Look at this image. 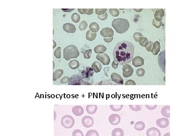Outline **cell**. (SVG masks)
I'll use <instances>...</instances> for the list:
<instances>
[{
    "label": "cell",
    "mask_w": 181,
    "mask_h": 136,
    "mask_svg": "<svg viewBox=\"0 0 181 136\" xmlns=\"http://www.w3.org/2000/svg\"><path fill=\"white\" fill-rule=\"evenodd\" d=\"M134 54V46L130 42L122 41L115 46L113 58L118 65H125L132 60Z\"/></svg>",
    "instance_id": "6da1fadb"
},
{
    "label": "cell",
    "mask_w": 181,
    "mask_h": 136,
    "mask_svg": "<svg viewBox=\"0 0 181 136\" xmlns=\"http://www.w3.org/2000/svg\"><path fill=\"white\" fill-rule=\"evenodd\" d=\"M112 25L118 33L122 34L128 31L130 24L127 19L118 18L114 19Z\"/></svg>",
    "instance_id": "7a4b0ae2"
},
{
    "label": "cell",
    "mask_w": 181,
    "mask_h": 136,
    "mask_svg": "<svg viewBox=\"0 0 181 136\" xmlns=\"http://www.w3.org/2000/svg\"><path fill=\"white\" fill-rule=\"evenodd\" d=\"M79 55L80 53L79 50L75 45H68L63 50V58L66 60L76 58Z\"/></svg>",
    "instance_id": "3957f363"
},
{
    "label": "cell",
    "mask_w": 181,
    "mask_h": 136,
    "mask_svg": "<svg viewBox=\"0 0 181 136\" xmlns=\"http://www.w3.org/2000/svg\"><path fill=\"white\" fill-rule=\"evenodd\" d=\"M69 85H90V83L83 80L82 77L77 75L72 76L68 80Z\"/></svg>",
    "instance_id": "277c9868"
},
{
    "label": "cell",
    "mask_w": 181,
    "mask_h": 136,
    "mask_svg": "<svg viewBox=\"0 0 181 136\" xmlns=\"http://www.w3.org/2000/svg\"><path fill=\"white\" fill-rule=\"evenodd\" d=\"M75 121L72 116L66 115L63 116L61 120V124L62 126L66 128H70L74 127Z\"/></svg>",
    "instance_id": "5b68a950"
},
{
    "label": "cell",
    "mask_w": 181,
    "mask_h": 136,
    "mask_svg": "<svg viewBox=\"0 0 181 136\" xmlns=\"http://www.w3.org/2000/svg\"><path fill=\"white\" fill-rule=\"evenodd\" d=\"M165 51H163L162 52L159 53L158 55V62L159 66L162 71L165 73H166V60H165Z\"/></svg>",
    "instance_id": "8992f818"
},
{
    "label": "cell",
    "mask_w": 181,
    "mask_h": 136,
    "mask_svg": "<svg viewBox=\"0 0 181 136\" xmlns=\"http://www.w3.org/2000/svg\"><path fill=\"white\" fill-rule=\"evenodd\" d=\"M96 59L104 65H108L110 63V59L109 55L105 53H99L96 56Z\"/></svg>",
    "instance_id": "52a82bcc"
},
{
    "label": "cell",
    "mask_w": 181,
    "mask_h": 136,
    "mask_svg": "<svg viewBox=\"0 0 181 136\" xmlns=\"http://www.w3.org/2000/svg\"><path fill=\"white\" fill-rule=\"evenodd\" d=\"M82 123L84 127L89 128L93 126L94 120L90 116H85L82 120Z\"/></svg>",
    "instance_id": "ba28073f"
},
{
    "label": "cell",
    "mask_w": 181,
    "mask_h": 136,
    "mask_svg": "<svg viewBox=\"0 0 181 136\" xmlns=\"http://www.w3.org/2000/svg\"><path fill=\"white\" fill-rule=\"evenodd\" d=\"M123 76L125 78H128L132 75L133 73V69L129 65L126 64L123 66Z\"/></svg>",
    "instance_id": "9c48e42d"
},
{
    "label": "cell",
    "mask_w": 181,
    "mask_h": 136,
    "mask_svg": "<svg viewBox=\"0 0 181 136\" xmlns=\"http://www.w3.org/2000/svg\"><path fill=\"white\" fill-rule=\"evenodd\" d=\"M100 34L104 38H110L113 37L114 31L112 29L108 27L102 29L100 32Z\"/></svg>",
    "instance_id": "30bf717a"
},
{
    "label": "cell",
    "mask_w": 181,
    "mask_h": 136,
    "mask_svg": "<svg viewBox=\"0 0 181 136\" xmlns=\"http://www.w3.org/2000/svg\"><path fill=\"white\" fill-rule=\"evenodd\" d=\"M121 121L120 116L117 114H112L109 117V121L110 124L116 126L118 125Z\"/></svg>",
    "instance_id": "8fae6325"
},
{
    "label": "cell",
    "mask_w": 181,
    "mask_h": 136,
    "mask_svg": "<svg viewBox=\"0 0 181 136\" xmlns=\"http://www.w3.org/2000/svg\"><path fill=\"white\" fill-rule=\"evenodd\" d=\"M94 75V71L90 67H87L82 72V76L83 78L87 80L90 79Z\"/></svg>",
    "instance_id": "7c38bea8"
},
{
    "label": "cell",
    "mask_w": 181,
    "mask_h": 136,
    "mask_svg": "<svg viewBox=\"0 0 181 136\" xmlns=\"http://www.w3.org/2000/svg\"><path fill=\"white\" fill-rule=\"evenodd\" d=\"M156 124L160 128H166L169 125V120L166 118L159 119L156 121Z\"/></svg>",
    "instance_id": "4fadbf2b"
},
{
    "label": "cell",
    "mask_w": 181,
    "mask_h": 136,
    "mask_svg": "<svg viewBox=\"0 0 181 136\" xmlns=\"http://www.w3.org/2000/svg\"><path fill=\"white\" fill-rule=\"evenodd\" d=\"M63 29L67 33H74L76 31L75 26L71 23H67L63 25Z\"/></svg>",
    "instance_id": "5bb4252c"
},
{
    "label": "cell",
    "mask_w": 181,
    "mask_h": 136,
    "mask_svg": "<svg viewBox=\"0 0 181 136\" xmlns=\"http://www.w3.org/2000/svg\"><path fill=\"white\" fill-rule=\"evenodd\" d=\"M147 136H161V133L158 128L152 127L148 129L146 131Z\"/></svg>",
    "instance_id": "9a60e30c"
},
{
    "label": "cell",
    "mask_w": 181,
    "mask_h": 136,
    "mask_svg": "<svg viewBox=\"0 0 181 136\" xmlns=\"http://www.w3.org/2000/svg\"><path fill=\"white\" fill-rule=\"evenodd\" d=\"M111 80L115 83L118 84L123 85L124 83V81L121 76L116 73H113L111 75Z\"/></svg>",
    "instance_id": "2e32d148"
},
{
    "label": "cell",
    "mask_w": 181,
    "mask_h": 136,
    "mask_svg": "<svg viewBox=\"0 0 181 136\" xmlns=\"http://www.w3.org/2000/svg\"><path fill=\"white\" fill-rule=\"evenodd\" d=\"M132 65L135 67H139L144 65L143 58L139 56L135 57L132 59Z\"/></svg>",
    "instance_id": "e0dca14e"
},
{
    "label": "cell",
    "mask_w": 181,
    "mask_h": 136,
    "mask_svg": "<svg viewBox=\"0 0 181 136\" xmlns=\"http://www.w3.org/2000/svg\"><path fill=\"white\" fill-rule=\"evenodd\" d=\"M165 15V11L164 9H160L157 10L154 15V19L157 21H161L163 17Z\"/></svg>",
    "instance_id": "ac0fdd59"
},
{
    "label": "cell",
    "mask_w": 181,
    "mask_h": 136,
    "mask_svg": "<svg viewBox=\"0 0 181 136\" xmlns=\"http://www.w3.org/2000/svg\"><path fill=\"white\" fill-rule=\"evenodd\" d=\"M72 112L75 116H80L83 115L84 110L83 107L81 106H75L72 108Z\"/></svg>",
    "instance_id": "d6986e66"
},
{
    "label": "cell",
    "mask_w": 181,
    "mask_h": 136,
    "mask_svg": "<svg viewBox=\"0 0 181 136\" xmlns=\"http://www.w3.org/2000/svg\"><path fill=\"white\" fill-rule=\"evenodd\" d=\"M160 48H161V47H160V44L159 42H158V41H156L153 44L151 52L153 55H156L160 52Z\"/></svg>",
    "instance_id": "ffe728a7"
},
{
    "label": "cell",
    "mask_w": 181,
    "mask_h": 136,
    "mask_svg": "<svg viewBox=\"0 0 181 136\" xmlns=\"http://www.w3.org/2000/svg\"><path fill=\"white\" fill-rule=\"evenodd\" d=\"M161 114L165 118H170V106H164L161 109Z\"/></svg>",
    "instance_id": "44dd1931"
},
{
    "label": "cell",
    "mask_w": 181,
    "mask_h": 136,
    "mask_svg": "<svg viewBox=\"0 0 181 136\" xmlns=\"http://www.w3.org/2000/svg\"><path fill=\"white\" fill-rule=\"evenodd\" d=\"M98 107L96 105H88L86 107V111L90 114H94L97 112Z\"/></svg>",
    "instance_id": "7402d4cb"
},
{
    "label": "cell",
    "mask_w": 181,
    "mask_h": 136,
    "mask_svg": "<svg viewBox=\"0 0 181 136\" xmlns=\"http://www.w3.org/2000/svg\"><path fill=\"white\" fill-rule=\"evenodd\" d=\"M92 69L95 73H99L102 69V65L98 61L94 62L92 65Z\"/></svg>",
    "instance_id": "603a6c76"
},
{
    "label": "cell",
    "mask_w": 181,
    "mask_h": 136,
    "mask_svg": "<svg viewBox=\"0 0 181 136\" xmlns=\"http://www.w3.org/2000/svg\"><path fill=\"white\" fill-rule=\"evenodd\" d=\"M63 74V71L61 69L56 70L53 73V80L56 81L60 79Z\"/></svg>",
    "instance_id": "cb8c5ba5"
},
{
    "label": "cell",
    "mask_w": 181,
    "mask_h": 136,
    "mask_svg": "<svg viewBox=\"0 0 181 136\" xmlns=\"http://www.w3.org/2000/svg\"><path fill=\"white\" fill-rule=\"evenodd\" d=\"M97 36V33H94L90 31V30H88L86 33V39L89 41H93L95 39Z\"/></svg>",
    "instance_id": "d4e9b609"
},
{
    "label": "cell",
    "mask_w": 181,
    "mask_h": 136,
    "mask_svg": "<svg viewBox=\"0 0 181 136\" xmlns=\"http://www.w3.org/2000/svg\"><path fill=\"white\" fill-rule=\"evenodd\" d=\"M107 50V47L105 45H98L94 48V51L96 53H104Z\"/></svg>",
    "instance_id": "484cf974"
},
{
    "label": "cell",
    "mask_w": 181,
    "mask_h": 136,
    "mask_svg": "<svg viewBox=\"0 0 181 136\" xmlns=\"http://www.w3.org/2000/svg\"><path fill=\"white\" fill-rule=\"evenodd\" d=\"M112 136H124V132L121 128H114L111 133Z\"/></svg>",
    "instance_id": "4316f807"
},
{
    "label": "cell",
    "mask_w": 181,
    "mask_h": 136,
    "mask_svg": "<svg viewBox=\"0 0 181 136\" xmlns=\"http://www.w3.org/2000/svg\"><path fill=\"white\" fill-rule=\"evenodd\" d=\"M89 28H90V30L92 32L96 33L99 30L100 27L98 23L96 22H92L90 23L89 26Z\"/></svg>",
    "instance_id": "83f0119b"
},
{
    "label": "cell",
    "mask_w": 181,
    "mask_h": 136,
    "mask_svg": "<svg viewBox=\"0 0 181 136\" xmlns=\"http://www.w3.org/2000/svg\"><path fill=\"white\" fill-rule=\"evenodd\" d=\"M68 66L72 69H73V70L76 69L80 66V63L79 62L78 60H71L69 63Z\"/></svg>",
    "instance_id": "f1b7e54d"
},
{
    "label": "cell",
    "mask_w": 181,
    "mask_h": 136,
    "mask_svg": "<svg viewBox=\"0 0 181 136\" xmlns=\"http://www.w3.org/2000/svg\"><path fill=\"white\" fill-rule=\"evenodd\" d=\"M145 128V123L143 121H138L136 122L134 125V129L138 131H141Z\"/></svg>",
    "instance_id": "f546056e"
},
{
    "label": "cell",
    "mask_w": 181,
    "mask_h": 136,
    "mask_svg": "<svg viewBox=\"0 0 181 136\" xmlns=\"http://www.w3.org/2000/svg\"><path fill=\"white\" fill-rule=\"evenodd\" d=\"M148 40L147 39V38H140L138 39V42L139 44V45L143 46V47H146L147 45H148Z\"/></svg>",
    "instance_id": "4dcf8cb0"
},
{
    "label": "cell",
    "mask_w": 181,
    "mask_h": 136,
    "mask_svg": "<svg viewBox=\"0 0 181 136\" xmlns=\"http://www.w3.org/2000/svg\"><path fill=\"white\" fill-rule=\"evenodd\" d=\"M71 18H72V21L74 22L77 23H78L80 21L81 17H80V15H79V14H78L76 13H75L73 14V15H72V17Z\"/></svg>",
    "instance_id": "1f68e13d"
},
{
    "label": "cell",
    "mask_w": 181,
    "mask_h": 136,
    "mask_svg": "<svg viewBox=\"0 0 181 136\" xmlns=\"http://www.w3.org/2000/svg\"><path fill=\"white\" fill-rule=\"evenodd\" d=\"M123 107V105H110V107L114 112H119L121 110Z\"/></svg>",
    "instance_id": "d6a6232c"
},
{
    "label": "cell",
    "mask_w": 181,
    "mask_h": 136,
    "mask_svg": "<svg viewBox=\"0 0 181 136\" xmlns=\"http://www.w3.org/2000/svg\"><path fill=\"white\" fill-rule=\"evenodd\" d=\"M86 136H99V135L96 130L90 129L87 132Z\"/></svg>",
    "instance_id": "836d02e7"
},
{
    "label": "cell",
    "mask_w": 181,
    "mask_h": 136,
    "mask_svg": "<svg viewBox=\"0 0 181 136\" xmlns=\"http://www.w3.org/2000/svg\"><path fill=\"white\" fill-rule=\"evenodd\" d=\"M109 12L110 14L113 17H117L119 15V11L117 9H110Z\"/></svg>",
    "instance_id": "e575fe53"
},
{
    "label": "cell",
    "mask_w": 181,
    "mask_h": 136,
    "mask_svg": "<svg viewBox=\"0 0 181 136\" xmlns=\"http://www.w3.org/2000/svg\"><path fill=\"white\" fill-rule=\"evenodd\" d=\"M130 108L134 112H139L141 110V106L140 105H129Z\"/></svg>",
    "instance_id": "d590c367"
},
{
    "label": "cell",
    "mask_w": 181,
    "mask_h": 136,
    "mask_svg": "<svg viewBox=\"0 0 181 136\" xmlns=\"http://www.w3.org/2000/svg\"><path fill=\"white\" fill-rule=\"evenodd\" d=\"M54 55L57 59L61 58V47H58L54 52Z\"/></svg>",
    "instance_id": "8d00e7d4"
},
{
    "label": "cell",
    "mask_w": 181,
    "mask_h": 136,
    "mask_svg": "<svg viewBox=\"0 0 181 136\" xmlns=\"http://www.w3.org/2000/svg\"><path fill=\"white\" fill-rule=\"evenodd\" d=\"M88 26V23L85 21H82L79 25V29L83 31L86 30Z\"/></svg>",
    "instance_id": "74e56055"
},
{
    "label": "cell",
    "mask_w": 181,
    "mask_h": 136,
    "mask_svg": "<svg viewBox=\"0 0 181 136\" xmlns=\"http://www.w3.org/2000/svg\"><path fill=\"white\" fill-rule=\"evenodd\" d=\"M107 11V9H96V14L98 16L105 14Z\"/></svg>",
    "instance_id": "f35d334b"
},
{
    "label": "cell",
    "mask_w": 181,
    "mask_h": 136,
    "mask_svg": "<svg viewBox=\"0 0 181 136\" xmlns=\"http://www.w3.org/2000/svg\"><path fill=\"white\" fill-rule=\"evenodd\" d=\"M136 74L138 77H143L145 74V70L143 68H139L136 71Z\"/></svg>",
    "instance_id": "ab89813d"
},
{
    "label": "cell",
    "mask_w": 181,
    "mask_h": 136,
    "mask_svg": "<svg viewBox=\"0 0 181 136\" xmlns=\"http://www.w3.org/2000/svg\"><path fill=\"white\" fill-rule=\"evenodd\" d=\"M91 55H92V50L89 49L85 52L83 54V57L86 59H90Z\"/></svg>",
    "instance_id": "60d3db41"
},
{
    "label": "cell",
    "mask_w": 181,
    "mask_h": 136,
    "mask_svg": "<svg viewBox=\"0 0 181 136\" xmlns=\"http://www.w3.org/2000/svg\"><path fill=\"white\" fill-rule=\"evenodd\" d=\"M143 37V35L139 32H135L133 34V38L136 42L138 41V39L140 38Z\"/></svg>",
    "instance_id": "b9f144b4"
},
{
    "label": "cell",
    "mask_w": 181,
    "mask_h": 136,
    "mask_svg": "<svg viewBox=\"0 0 181 136\" xmlns=\"http://www.w3.org/2000/svg\"><path fill=\"white\" fill-rule=\"evenodd\" d=\"M72 136H84L83 132L80 129H75L73 131Z\"/></svg>",
    "instance_id": "7bdbcfd3"
},
{
    "label": "cell",
    "mask_w": 181,
    "mask_h": 136,
    "mask_svg": "<svg viewBox=\"0 0 181 136\" xmlns=\"http://www.w3.org/2000/svg\"><path fill=\"white\" fill-rule=\"evenodd\" d=\"M152 24H153V25L155 27L159 28L161 26L162 22H161V21H157L155 19H153V20H152Z\"/></svg>",
    "instance_id": "ee69618b"
},
{
    "label": "cell",
    "mask_w": 181,
    "mask_h": 136,
    "mask_svg": "<svg viewBox=\"0 0 181 136\" xmlns=\"http://www.w3.org/2000/svg\"><path fill=\"white\" fill-rule=\"evenodd\" d=\"M83 13L87 15H92L93 13V9H83Z\"/></svg>",
    "instance_id": "f6af8a7d"
},
{
    "label": "cell",
    "mask_w": 181,
    "mask_h": 136,
    "mask_svg": "<svg viewBox=\"0 0 181 136\" xmlns=\"http://www.w3.org/2000/svg\"><path fill=\"white\" fill-rule=\"evenodd\" d=\"M153 44V43L152 41H148V45H147V46L145 47L146 50L147 51H148V52H151V49H152V47Z\"/></svg>",
    "instance_id": "bcb514c9"
},
{
    "label": "cell",
    "mask_w": 181,
    "mask_h": 136,
    "mask_svg": "<svg viewBox=\"0 0 181 136\" xmlns=\"http://www.w3.org/2000/svg\"><path fill=\"white\" fill-rule=\"evenodd\" d=\"M107 17H108V14L107 13H106L105 14H103V15L98 16V18L101 20H105L106 19H107Z\"/></svg>",
    "instance_id": "7dc6e473"
},
{
    "label": "cell",
    "mask_w": 181,
    "mask_h": 136,
    "mask_svg": "<svg viewBox=\"0 0 181 136\" xmlns=\"http://www.w3.org/2000/svg\"><path fill=\"white\" fill-rule=\"evenodd\" d=\"M69 79V78L68 77H64L60 80V83L61 84H66L68 82Z\"/></svg>",
    "instance_id": "c3c4849f"
},
{
    "label": "cell",
    "mask_w": 181,
    "mask_h": 136,
    "mask_svg": "<svg viewBox=\"0 0 181 136\" xmlns=\"http://www.w3.org/2000/svg\"><path fill=\"white\" fill-rule=\"evenodd\" d=\"M125 85H135L136 83L133 80H129L126 82Z\"/></svg>",
    "instance_id": "681fc988"
},
{
    "label": "cell",
    "mask_w": 181,
    "mask_h": 136,
    "mask_svg": "<svg viewBox=\"0 0 181 136\" xmlns=\"http://www.w3.org/2000/svg\"><path fill=\"white\" fill-rule=\"evenodd\" d=\"M145 106L147 108V109H148V110H152L157 107V105H146Z\"/></svg>",
    "instance_id": "f907efd6"
},
{
    "label": "cell",
    "mask_w": 181,
    "mask_h": 136,
    "mask_svg": "<svg viewBox=\"0 0 181 136\" xmlns=\"http://www.w3.org/2000/svg\"><path fill=\"white\" fill-rule=\"evenodd\" d=\"M113 40V37L110 38H104V41L107 42V43H110Z\"/></svg>",
    "instance_id": "816d5d0a"
},
{
    "label": "cell",
    "mask_w": 181,
    "mask_h": 136,
    "mask_svg": "<svg viewBox=\"0 0 181 136\" xmlns=\"http://www.w3.org/2000/svg\"><path fill=\"white\" fill-rule=\"evenodd\" d=\"M112 66L114 69H116L118 67V64L115 60H114L112 64Z\"/></svg>",
    "instance_id": "f5cc1de1"
},
{
    "label": "cell",
    "mask_w": 181,
    "mask_h": 136,
    "mask_svg": "<svg viewBox=\"0 0 181 136\" xmlns=\"http://www.w3.org/2000/svg\"><path fill=\"white\" fill-rule=\"evenodd\" d=\"M74 10V9H61V10H62L64 12H70Z\"/></svg>",
    "instance_id": "db71d44e"
},
{
    "label": "cell",
    "mask_w": 181,
    "mask_h": 136,
    "mask_svg": "<svg viewBox=\"0 0 181 136\" xmlns=\"http://www.w3.org/2000/svg\"><path fill=\"white\" fill-rule=\"evenodd\" d=\"M109 67H106V68H104V72H105V75L106 76H108V74H107V72H108V71H109Z\"/></svg>",
    "instance_id": "11a10c76"
},
{
    "label": "cell",
    "mask_w": 181,
    "mask_h": 136,
    "mask_svg": "<svg viewBox=\"0 0 181 136\" xmlns=\"http://www.w3.org/2000/svg\"><path fill=\"white\" fill-rule=\"evenodd\" d=\"M134 10L136 12H140L143 10V9H134Z\"/></svg>",
    "instance_id": "9f6ffc18"
},
{
    "label": "cell",
    "mask_w": 181,
    "mask_h": 136,
    "mask_svg": "<svg viewBox=\"0 0 181 136\" xmlns=\"http://www.w3.org/2000/svg\"><path fill=\"white\" fill-rule=\"evenodd\" d=\"M78 11H79V12L81 14H84V13H83L82 9H78Z\"/></svg>",
    "instance_id": "6f0895ef"
},
{
    "label": "cell",
    "mask_w": 181,
    "mask_h": 136,
    "mask_svg": "<svg viewBox=\"0 0 181 136\" xmlns=\"http://www.w3.org/2000/svg\"><path fill=\"white\" fill-rule=\"evenodd\" d=\"M53 48H54L55 47V45H56V42H55V41H54V40H53Z\"/></svg>",
    "instance_id": "680465c9"
},
{
    "label": "cell",
    "mask_w": 181,
    "mask_h": 136,
    "mask_svg": "<svg viewBox=\"0 0 181 136\" xmlns=\"http://www.w3.org/2000/svg\"><path fill=\"white\" fill-rule=\"evenodd\" d=\"M164 136H170V133L169 132V133H166V134H165L164 135Z\"/></svg>",
    "instance_id": "91938a15"
}]
</instances>
